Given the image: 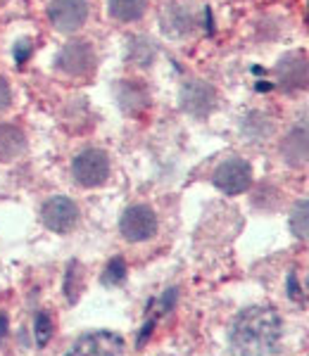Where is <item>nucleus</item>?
I'll return each mask as SVG.
<instances>
[{"instance_id": "nucleus-1", "label": "nucleus", "mask_w": 309, "mask_h": 356, "mask_svg": "<svg viewBox=\"0 0 309 356\" xmlns=\"http://www.w3.org/2000/svg\"><path fill=\"white\" fill-rule=\"evenodd\" d=\"M283 335L281 316L271 307H250L231 328V347L238 356H274Z\"/></svg>"}, {"instance_id": "nucleus-2", "label": "nucleus", "mask_w": 309, "mask_h": 356, "mask_svg": "<svg viewBox=\"0 0 309 356\" xmlns=\"http://www.w3.org/2000/svg\"><path fill=\"white\" fill-rule=\"evenodd\" d=\"M67 356H129L127 344L117 332L95 330L86 332L70 347Z\"/></svg>"}, {"instance_id": "nucleus-3", "label": "nucleus", "mask_w": 309, "mask_h": 356, "mask_svg": "<svg viewBox=\"0 0 309 356\" xmlns=\"http://www.w3.org/2000/svg\"><path fill=\"white\" fill-rule=\"evenodd\" d=\"M72 174L74 181L84 188H98L107 181L110 176V157H107L102 150H84L81 154H77L72 164Z\"/></svg>"}, {"instance_id": "nucleus-4", "label": "nucleus", "mask_w": 309, "mask_h": 356, "mask_svg": "<svg viewBox=\"0 0 309 356\" xmlns=\"http://www.w3.org/2000/svg\"><path fill=\"white\" fill-rule=\"evenodd\" d=\"M119 231L129 243H143V240H150L157 233V216L150 207L145 204H134L129 207L122 214L119 221Z\"/></svg>"}, {"instance_id": "nucleus-5", "label": "nucleus", "mask_w": 309, "mask_h": 356, "mask_svg": "<svg viewBox=\"0 0 309 356\" xmlns=\"http://www.w3.org/2000/svg\"><path fill=\"white\" fill-rule=\"evenodd\" d=\"M253 183V169L245 159H226L216 166L214 171V186L226 195H240L245 193Z\"/></svg>"}, {"instance_id": "nucleus-6", "label": "nucleus", "mask_w": 309, "mask_h": 356, "mask_svg": "<svg viewBox=\"0 0 309 356\" xmlns=\"http://www.w3.org/2000/svg\"><path fill=\"white\" fill-rule=\"evenodd\" d=\"M55 65L60 72L70 74V76H86L95 69V53L90 48V43L86 41H74L67 43L65 48L57 53Z\"/></svg>"}, {"instance_id": "nucleus-7", "label": "nucleus", "mask_w": 309, "mask_h": 356, "mask_svg": "<svg viewBox=\"0 0 309 356\" xmlns=\"http://www.w3.org/2000/svg\"><path fill=\"white\" fill-rule=\"evenodd\" d=\"M276 81L283 90L309 88V60L305 53H288L276 65Z\"/></svg>"}, {"instance_id": "nucleus-8", "label": "nucleus", "mask_w": 309, "mask_h": 356, "mask_svg": "<svg viewBox=\"0 0 309 356\" xmlns=\"http://www.w3.org/2000/svg\"><path fill=\"white\" fill-rule=\"evenodd\" d=\"M48 17L60 31H77L88 19V3L86 0H53L48 5Z\"/></svg>"}, {"instance_id": "nucleus-9", "label": "nucleus", "mask_w": 309, "mask_h": 356, "mask_svg": "<svg viewBox=\"0 0 309 356\" xmlns=\"http://www.w3.org/2000/svg\"><path fill=\"white\" fill-rule=\"evenodd\" d=\"M43 223L55 233H70L79 221V207L72 202L70 197H50L48 202L43 204Z\"/></svg>"}, {"instance_id": "nucleus-10", "label": "nucleus", "mask_w": 309, "mask_h": 356, "mask_svg": "<svg viewBox=\"0 0 309 356\" xmlns=\"http://www.w3.org/2000/svg\"><path fill=\"white\" fill-rule=\"evenodd\" d=\"M216 102V93L205 81H188L181 88V105L193 117H207Z\"/></svg>"}, {"instance_id": "nucleus-11", "label": "nucleus", "mask_w": 309, "mask_h": 356, "mask_svg": "<svg viewBox=\"0 0 309 356\" xmlns=\"http://www.w3.org/2000/svg\"><path fill=\"white\" fill-rule=\"evenodd\" d=\"M281 154L290 166H302L309 162V124H300L288 131L281 143Z\"/></svg>"}, {"instance_id": "nucleus-12", "label": "nucleus", "mask_w": 309, "mask_h": 356, "mask_svg": "<svg viewBox=\"0 0 309 356\" xmlns=\"http://www.w3.org/2000/svg\"><path fill=\"white\" fill-rule=\"evenodd\" d=\"M162 24H164V31L171 33V36H183V33L193 31L196 26V15H193L191 8L181 3H174V5H167L162 15Z\"/></svg>"}, {"instance_id": "nucleus-13", "label": "nucleus", "mask_w": 309, "mask_h": 356, "mask_svg": "<svg viewBox=\"0 0 309 356\" xmlns=\"http://www.w3.org/2000/svg\"><path fill=\"white\" fill-rule=\"evenodd\" d=\"M117 95H119V102H122V107L129 114L143 112L148 107V102H150L145 86L138 83V81H124L122 86H119V93Z\"/></svg>"}, {"instance_id": "nucleus-14", "label": "nucleus", "mask_w": 309, "mask_h": 356, "mask_svg": "<svg viewBox=\"0 0 309 356\" xmlns=\"http://www.w3.org/2000/svg\"><path fill=\"white\" fill-rule=\"evenodd\" d=\"M26 145L24 131L15 124H0V159H15Z\"/></svg>"}, {"instance_id": "nucleus-15", "label": "nucleus", "mask_w": 309, "mask_h": 356, "mask_svg": "<svg viewBox=\"0 0 309 356\" xmlns=\"http://www.w3.org/2000/svg\"><path fill=\"white\" fill-rule=\"evenodd\" d=\"M148 10V0H110V15L117 22H138Z\"/></svg>"}, {"instance_id": "nucleus-16", "label": "nucleus", "mask_w": 309, "mask_h": 356, "mask_svg": "<svg viewBox=\"0 0 309 356\" xmlns=\"http://www.w3.org/2000/svg\"><path fill=\"white\" fill-rule=\"evenodd\" d=\"M290 231L297 238L309 240V200H302V202L293 207V211H290Z\"/></svg>"}, {"instance_id": "nucleus-17", "label": "nucleus", "mask_w": 309, "mask_h": 356, "mask_svg": "<svg viewBox=\"0 0 309 356\" xmlns=\"http://www.w3.org/2000/svg\"><path fill=\"white\" fill-rule=\"evenodd\" d=\"M271 129H274L271 119L264 117L262 112H253L248 119H245V124H243V131H245L248 136H253V138L269 136V134H271Z\"/></svg>"}, {"instance_id": "nucleus-18", "label": "nucleus", "mask_w": 309, "mask_h": 356, "mask_svg": "<svg viewBox=\"0 0 309 356\" xmlns=\"http://www.w3.org/2000/svg\"><path fill=\"white\" fill-rule=\"evenodd\" d=\"M50 328H53V323H50V316L45 312H41L36 316V342L41 344V347L50 340V332H53Z\"/></svg>"}, {"instance_id": "nucleus-19", "label": "nucleus", "mask_w": 309, "mask_h": 356, "mask_svg": "<svg viewBox=\"0 0 309 356\" xmlns=\"http://www.w3.org/2000/svg\"><path fill=\"white\" fill-rule=\"evenodd\" d=\"M124 275H127V266H124V261L119 259H112L110 261V266H107V271H105V283H122L124 280Z\"/></svg>"}, {"instance_id": "nucleus-20", "label": "nucleus", "mask_w": 309, "mask_h": 356, "mask_svg": "<svg viewBox=\"0 0 309 356\" xmlns=\"http://www.w3.org/2000/svg\"><path fill=\"white\" fill-rule=\"evenodd\" d=\"M10 102H13V90H10V86L5 79H0V112L8 110Z\"/></svg>"}, {"instance_id": "nucleus-21", "label": "nucleus", "mask_w": 309, "mask_h": 356, "mask_svg": "<svg viewBox=\"0 0 309 356\" xmlns=\"http://www.w3.org/2000/svg\"><path fill=\"white\" fill-rule=\"evenodd\" d=\"M5 325H8V321H5V316H0V337L5 335Z\"/></svg>"}]
</instances>
